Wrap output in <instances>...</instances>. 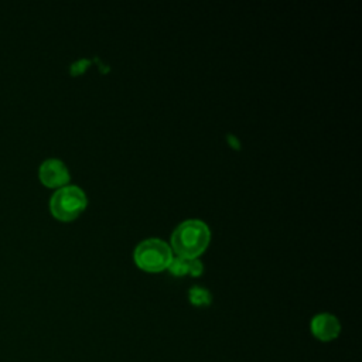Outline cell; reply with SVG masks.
I'll list each match as a JSON object with an SVG mask.
<instances>
[{"instance_id":"3","label":"cell","mask_w":362,"mask_h":362,"mask_svg":"<svg viewBox=\"0 0 362 362\" xmlns=\"http://www.w3.org/2000/svg\"><path fill=\"white\" fill-rule=\"evenodd\" d=\"M88 198L85 191L78 185L59 187L49 198L52 215L61 221L75 219L86 206Z\"/></svg>"},{"instance_id":"4","label":"cell","mask_w":362,"mask_h":362,"mask_svg":"<svg viewBox=\"0 0 362 362\" xmlns=\"http://www.w3.org/2000/svg\"><path fill=\"white\" fill-rule=\"evenodd\" d=\"M38 177L41 182L47 187H64L71 178L69 170L66 164L59 158H45L40 168H38Z\"/></svg>"},{"instance_id":"6","label":"cell","mask_w":362,"mask_h":362,"mask_svg":"<svg viewBox=\"0 0 362 362\" xmlns=\"http://www.w3.org/2000/svg\"><path fill=\"white\" fill-rule=\"evenodd\" d=\"M188 300L197 307H206L212 303V294L204 286H192L188 290Z\"/></svg>"},{"instance_id":"7","label":"cell","mask_w":362,"mask_h":362,"mask_svg":"<svg viewBox=\"0 0 362 362\" xmlns=\"http://www.w3.org/2000/svg\"><path fill=\"white\" fill-rule=\"evenodd\" d=\"M167 269L174 276H184L188 273V259L182 256H175L170 260Z\"/></svg>"},{"instance_id":"9","label":"cell","mask_w":362,"mask_h":362,"mask_svg":"<svg viewBox=\"0 0 362 362\" xmlns=\"http://www.w3.org/2000/svg\"><path fill=\"white\" fill-rule=\"evenodd\" d=\"M88 64H89L88 59H79V61H76V62H74V64L71 65V72H72L74 75L81 74V72L85 69V66H86Z\"/></svg>"},{"instance_id":"5","label":"cell","mask_w":362,"mask_h":362,"mask_svg":"<svg viewBox=\"0 0 362 362\" xmlns=\"http://www.w3.org/2000/svg\"><path fill=\"white\" fill-rule=\"evenodd\" d=\"M310 331L321 342H329L339 337L341 322L331 313H318L310 321Z\"/></svg>"},{"instance_id":"2","label":"cell","mask_w":362,"mask_h":362,"mask_svg":"<svg viewBox=\"0 0 362 362\" xmlns=\"http://www.w3.org/2000/svg\"><path fill=\"white\" fill-rule=\"evenodd\" d=\"M133 257L140 269L147 272H161L173 259V250L165 240L160 238H147L137 243Z\"/></svg>"},{"instance_id":"1","label":"cell","mask_w":362,"mask_h":362,"mask_svg":"<svg viewBox=\"0 0 362 362\" xmlns=\"http://www.w3.org/2000/svg\"><path fill=\"white\" fill-rule=\"evenodd\" d=\"M211 230L201 219H185L175 226L171 235V249L178 256L192 259L201 255L209 243Z\"/></svg>"},{"instance_id":"8","label":"cell","mask_w":362,"mask_h":362,"mask_svg":"<svg viewBox=\"0 0 362 362\" xmlns=\"http://www.w3.org/2000/svg\"><path fill=\"white\" fill-rule=\"evenodd\" d=\"M204 272V264L202 262L198 259V257H192V259H188V273L194 277L202 274Z\"/></svg>"}]
</instances>
